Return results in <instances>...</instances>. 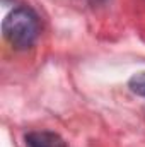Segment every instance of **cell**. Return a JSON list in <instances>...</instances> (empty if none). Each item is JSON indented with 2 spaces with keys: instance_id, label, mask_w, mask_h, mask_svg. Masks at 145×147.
I'll return each instance as SVG.
<instances>
[{
  "instance_id": "obj_3",
  "label": "cell",
  "mask_w": 145,
  "mask_h": 147,
  "mask_svg": "<svg viewBox=\"0 0 145 147\" xmlns=\"http://www.w3.org/2000/svg\"><path fill=\"white\" fill-rule=\"evenodd\" d=\"M130 89L138 94V96H145V72H140V74H135L130 82H128Z\"/></svg>"
},
{
  "instance_id": "obj_1",
  "label": "cell",
  "mask_w": 145,
  "mask_h": 147,
  "mask_svg": "<svg viewBox=\"0 0 145 147\" xmlns=\"http://www.w3.org/2000/svg\"><path fill=\"white\" fill-rule=\"evenodd\" d=\"M2 31L14 48L26 50L33 46L39 36V19L31 9L19 7L3 19Z\"/></svg>"
},
{
  "instance_id": "obj_2",
  "label": "cell",
  "mask_w": 145,
  "mask_h": 147,
  "mask_svg": "<svg viewBox=\"0 0 145 147\" xmlns=\"http://www.w3.org/2000/svg\"><path fill=\"white\" fill-rule=\"evenodd\" d=\"M28 147H67V142L55 132H31L26 135Z\"/></svg>"
}]
</instances>
